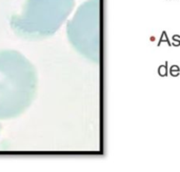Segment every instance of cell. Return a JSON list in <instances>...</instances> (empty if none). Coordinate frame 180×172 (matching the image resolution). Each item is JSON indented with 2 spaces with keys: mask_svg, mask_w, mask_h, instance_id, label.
<instances>
[{
  "mask_svg": "<svg viewBox=\"0 0 180 172\" xmlns=\"http://www.w3.org/2000/svg\"><path fill=\"white\" fill-rule=\"evenodd\" d=\"M0 131H1V126H0Z\"/></svg>",
  "mask_w": 180,
  "mask_h": 172,
  "instance_id": "52a82bcc",
  "label": "cell"
},
{
  "mask_svg": "<svg viewBox=\"0 0 180 172\" xmlns=\"http://www.w3.org/2000/svg\"><path fill=\"white\" fill-rule=\"evenodd\" d=\"M163 41H165L166 43H168L169 45H172V43H171L170 41H169L168 39V35H166V32H162V34H161V37H160V40H159V42H158V46H160V44L162 43Z\"/></svg>",
  "mask_w": 180,
  "mask_h": 172,
  "instance_id": "277c9868",
  "label": "cell"
},
{
  "mask_svg": "<svg viewBox=\"0 0 180 172\" xmlns=\"http://www.w3.org/2000/svg\"><path fill=\"white\" fill-rule=\"evenodd\" d=\"M98 0H89L79 6L67 25L71 45L91 60L98 59Z\"/></svg>",
  "mask_w": 180,
  "mask_h": 172,
  "instance_id": "3957f363",
  "label": "cell"
},
{
  "mask_svg": "<svg viewBox=\"0 0 180 172\" xmlns=\"http://www.w3.org/2000/svg\"><path fill=\"white\" fill-rule=\"evenodd\" d=\"M166 65H168V62H165L164 65H161L160 67H159V70H158V72H159V75L162 77H165L166 75H168V69H166Z\"/></svg>",
  "mask_w": 180,
  "mask_h": 172,
  "instance_id": "5b68a950",
  "label": "cell"
},
{
  "mask_svg": "<svg viewBox=\"0 0 180 172\" xmlns=\"http://www.w3.org/2000/svg\"><path fill=\"white\" fill-rule=\"evenodd\" d=\"M38 86L35 66L17 50H0V120L21 116L34 102Z\"/></svg>",
  "mask_w": 180,
  "mask_h": 172,
  "instance_id": "6da1fadb",
  "label": "cell"
},
{
  "mask_svg": "<svg viewBox=\"0 0 180 172\" xmlns=\"http://www.w3.org/2000/svg\"><path fill=\"white\" fill-rule=\"evenodd\" d=\"M75 0H25L10 19L11 28L24 40H42L59 30L69 18Z\"/></svg>",
  "mask_w": 180,
  "mask_h": 172,
  "instance_id": "7a4b0ae2",
  "label": "cell"
},
{
  "mask_svg": "<svg viewBox=\"0 0 180 172\" xmlns=\"http://www.w3.org/2000/svg\"><path fill=\"white\" fill-rule=\"evenodd\" d=\"M170 72H171V75H172V76H174V77L178 76V75H179V67L176 66V65H173V67L171 68Z\"/></svg>",
  "mask_w": 180,
  "mask_h": 172,
  "instance_id": "8992f818",
  "label": "cell"
}]
</instances>
